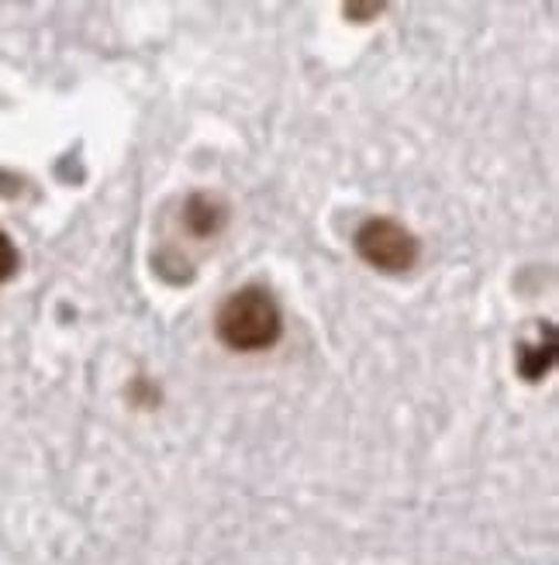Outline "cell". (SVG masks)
<instances>
[{"instance_id": "obj_1", "label": "cell", "mask_w": 559, "mask_h": 565, "mask_svg": "<svg viewBox=\"0 0 559 565\" xmlns=\"http://www.w3.org/2000/svg\"><path fill=\"white\" fill-rule=\"evenodd\" d=\"M284 334V315L270 290L245 287L232 294L218 310V338L232 352H263L273 349Z\"/></svg>"}, {"instance_id": "obj_2", "label": "cell", "mask_w": 559, "mask_h": 565, "mask_svg": "<svg viewBox=\"0 0 559 565\" xmlns=\"http://www.w3.org/2000/svg\"><path fill=\"white\" fill-rule=\"evenodd\" d=\"M356 252L383 273H408L418 263V238L390 217H370L356 232Z\"/></svg>"}, {"instance_id": "obj_3", "label": "cell", "mask_w": 559, "mask_h": 565, "mask_svg": "<svg viewBox=\"0 0 559 565\" xmlns=\"http://www.w3.org/2000/svg\"><path fill=\"white\" fill-rule=\"evenodd\" d=\"M229 211L225 204L218 201L211 193H190L187 204H183V228L193 238H214L221 228H225Z\"/></svg>"}, {"instance_id": "obj_4", "label": "cell", "mask_w": 559, "mask_h": 565, "mask_svg": "<svg viewBox=\"0 0 559 565\" xmlns=\"http://www.w3.org/2000/svg\"><path fill=\"white\" fill-rule=\"evenodd\" d=\"M552 355H556V345H552V338L546 342V349H525L518 365H521V376L525 380H542L549 373V365H552Z\"/></svg>"}, {"instance_id": "obj_5", "label": "cell", "mask_w": 559, "mask_h": 565, "mask_svg": "<svg viewBox=\"0 0 559 565\" xmlns=\"http://www.w3.org/2000/svg\"><path fill=\"white\" fill-rule=\"evenodd\" d=\"M14 269H18V248L4 232H0V282H8L14 276Z\"/></svg>"}]
</instances>
